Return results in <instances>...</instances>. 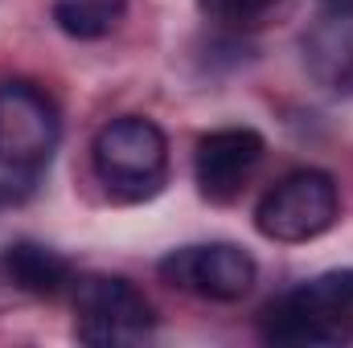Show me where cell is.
I'll use <instances>...</instances> for the list:
<instances>
[{"mask_svg": "<svg viewBox=\"0 0 353 348\" xmlns=\"http://www.w3.org/2000/svg\"><path fill=\"white\" fill-rule=\"evenodd\" d=\"M321 8H353V0H321Z\"/></svg>", "mask_w": 353, "mask_h": 348, "instance_id": "obj_12", "label": "cell"}, {"mask_svg": "<svg viewBox=\"0 0 353 348\" xmlns=\"http://www.w3.org/2000/svg\"><path fill=\"white\" fill-rule=\"evenodd\" d=\"M157 270L169 287L189 291L197 299H210V303H239L243 295H251V287L259 279L255 259L234 242L181 246L173 254H165Z\"/></svg>", "mask_w": 353, "mask_h": 348, "instance_id": "obj_6", "label": "cell"}, {"mask_svg": "<svg viewBox=\"0 0 353 348\" xmlns=\"http://www.w3.org/2000/svg\"><path fill=\"white\" fill-rule=\"evenodd\" d=\"M50 8H54V21L66 37L99 41L123 21L128 0H50Z\"/></svg>", "mask_w": 353, "mask_h": 348, "instance_id": "obj_10", "label": "cell"}, {"mask_svg": "<svg viewBox=\"0 0 353 348\" xmlns=\"http://www.w3.org/2000/svg\"><path fill=\"white\" fill-rule=\"evenodd\" d=\"M201 12L226 29H255L283 4V0H197Z\"/></svg>", "mask_w": 353, "mask_h": 348, "instance_id": "obj_11", "label": "cell"}, {"mask_svg": "<svg viewBox=\"0 0 353 348\" xmlns=\"http://www.w3.org/2000/svg\"><path fill=\"white\" fill-rule=\"evenodd\" d=\"M90 168L111 201H148L165 188L169 140L144 115H119L94 131Z\"/></svg>", "mask_w": 353, "mask_h": 348, "instance_id": "obj_2", "label": "cell"}, {"mask_svg": "<svg viewBox=\"0 0 353 348\" xmlns=\"http://www.w3.org/2000/svg\"><path fill=\"white\" fill-rule=\"evenodd\" d=\"M267 144L259 131L251 127H218L210 135L197 140V152H193V180H197V193L214 205H226L243 193L247 176L259 168Z\"/></svg>", "mask_w": 353, "mask_h": 348, "instance_id": "obj_7", "label": "cell"}, {"mask_svg": "<svg viewBox=\"0 0 353 348\" xmlns=\"http://www.w3.org/2000/svg\"><path fill=\"white\" fill-rule=\"evenodd\" d=\"M259 332L271 345L292 348L353 340V270H333L275 295L263 307Z\"/></svg>", "mask_w": 353, "mask_h": 348, "instance_id": "obj_1", "label": "cell"}, {"mask_svg": "<svg viewBox=\"0 0 353 348\" xmlns=\"http://www.w3.org/2000/svg\"><path fill=\"white\" fill-rule=\"evenodd\" d=\"M341 217L337 180L321 168H296L275 180L255 205V230L271 242H312Z\"/></svg>", "mask_w": 353, "mask_h": 348, "instance_id": "obj_3", "label": "cell"}, {"mask_svg": "<svg viewBox=\"0 0 353 348\" xmlns=\"http://www.w3.org/2000/svg\"><path fill=\"white\" fill-rule=\"evenodd\" d=\"M304 66L321 87H353V8H321L304 33Z\"/></svg>", "mask_w": 353, "mask_h": 348, "instance_id": "obj_8", "label": "cell"}, {"mask_svg": "<svg viewBox=\"0 0 353 348\" xmlns=\"http://www.w3.org/2000/svg\"><path fill=\"white\" fill-rule=\"evenodd\" d=\"M157 312L148 295L119 274L74 279V336L83 345H140L152 336Z\"/></svg>", "mask_w": 353, "mask_h": 348, "instance_id": "obj_5", "label": "cell"}, {"mask_svg": "<svg viewBox=\"0 0 353 348\" xmlns=\"http://www.w3.org/2000/svg\"><path fill=\"white\" fill-rule=\"evenodd\" d=\"M62 140L54 98L29 78H0V168L33 176L50 164Z\"/></svg>", "mask_w": 353, "mask_h": 348, "instance_id": "obj_4", "label": "cell"}, {"mask_svg": "<svg viewBox=\"0 0 353 348\" xmlns=\"http://www.w3.org/2000/svg\"><path fill=\"white\" fill-rule=\"evenodd\" d=\"M0 279L25 295H37V299H54L62 295L66 287H74V266L66 254L41 246V242H12L4 254H0Z\"/></svg>", "mask_w": 353, "mask_h": 348, "instance_id": "obj_9", "label": "cell"}]
</instances>
